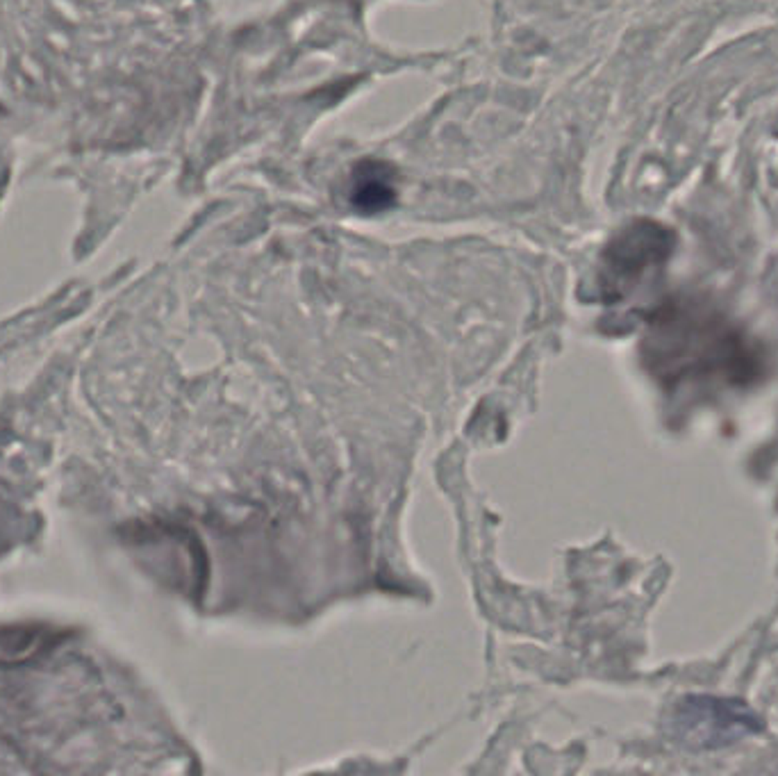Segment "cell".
Here are the masks:
<instances>
[{"label":"cell","instance_id":"6da1fadb","mask_svg":"<svg viewBox=\"0 0 778 776\" xmlns=\"http://www.w3.org/2000/svg\"><path fill=\"white\" fill-rule=\"evenodd\" d=\"M648 371L669 387L687 380L749 382L760 353L738 326L701 301H669L648 319L642 344Z\"/></svg>","mask_w":778,"mask_h":776},{"label":"cell","instance_id":"7a4b0ae2","mask_svg":"<svg viewBox=\"0 0 778 776\" xmlns=\"http://www.w3.org/2000/svg\"><path fill=\"white\" fill-rule=\"evenodd\" d=\"M676 235L651 218H637L614 235L601 253L599 292L605 303H619L672 257Z\"/></svg>","mask_w":778,"mask_h":776},{"label":"cell","instance_id":"3957f363","mask_svg":"<svg viewBox=\"0 0 778 776\" xmlns=\"http://www.w3.org/2000/svg\"><path fill=\"white\" fill-rule=\"evenodd\" d=\"M669 726L683 749L712 751L755 736L762 728V719L740 699L687 694L676 702Z\"/></svg>","mask_w":778,"mask_h":776},{"label":"cell","instance_id":"277c9868","mask_svg":"<svg viewBox=\"0 0 778 776\" xmlns=\"http://www.w3.org/2000/svg\"><path fill=\"white\" fill-rule=\"evenodd\" d=\"M351 205L358 212H385L396 201V173L392 164L380 160H362L351 173Z\"/></svg>","mask_w":778,"mask_h":776}]
</instances>
